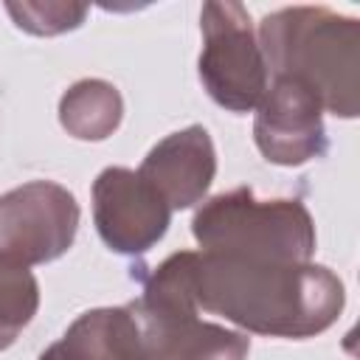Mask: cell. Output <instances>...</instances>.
<instances>
[{"label":"cell","instance_id":"1","mask_svg":"<svg viewBox=\"0 0 360 360\" xmlns=\"http://www.w3.org/2000/svg\"><path fill=\"white\" fill-rule=\"evenodd\" d=\"M155 276L180 287L197 309L267 338H312L326 332L346 304L343 281L315 262H256L205 250L166 256Z\"/></svg>","mask_w":360,"mask_h":360},{"label":"cell","instance_id":"2","mask_svg":"<svg viewBox=\"0 0 360 360\" xmlns=\"http://www.w3.org/2000/svg\"><path fill=\"white\" fill-rule=\"evenodd\" d=\"M270 76L309 87L338 118L360 112V22L326 6H290L267 14L256 31Z\"/></svg>","mask_w":360,"mask_h":360},{"label":"cell","instance_id":"3","mask_svg":"<svg viewBox=\"0 0 360 360\" xmlns=\"http://www.w3.org/2000/svg\"><path fill=\"white\" fill-rule=\"evenodd\" d=\"M191 233L205 253L256 259V262H312L315 222L309 208L295 197L259 200L242 186L205 200Z\"/></svg>","mask_w":360,"mask_h":360},{"label":"cell","instance_id":"4","mask_svg":"<svg viewBox=\"0 0 360 360\" xmlns=\"http://www.w3.org/2000/svg\"><path fill=\"white\" fill-rule=\"evenodd\" d=\"M200 82L228 112H250L267 90V65L242 3H205L200 11Z\"/></svg>","mask_w":360,"mask_h":360},{"label":"cell","instance_id":"5","mask_svg":"<svg viewBox=\"0 0 360 360\" xmlns=\"http://www.w3.org/2000/svg\"><path fill=\"white\" fill-rule=\"evenodd\" d=\"M141 335L143 360H248L250 338L202 321L191 298L143 284L127 304Z\"/></svg>","mask_w":360,"mask_h":360},{"label":"cell","instance_id":"6","mask_svg":"<svg viewBox=\"0 0 360 360\" xmlns=\"http://www.w3.org/2000/svg\"><path fill=\"white\" fill-rule=\"evenodd\" d=\"M79 214L76 197L53 180H31L0 194V259L31 267L65 256Z\"/></svg>","mask_w":360,"mask_h":360},{"label":"cell","instance_id":"7","mask_svg":"<svg viewBox=\"0 0 360 360\" xmlns=\"http://www.w3.org/2000/svg\"><path fill=\"white\" fill-rule=\"evenodd\" d=\"M93 222L112 253L141 256L169 231L172 208L138 172L107 166L93 180Z\"/></svg>","mask_w":360,"mask_h":360},{"label":"cell","instance_id":"8","mask_svg":"<svg viewBox=\"0 0 360 360\" xmlns=\"http://www.w3.org/2000/svg\"><path fill=\"white\" fill-rule=\"evenodd\" d=\"M253 141L264 160L276 166H301L323 158L329 141L315 93L290 76H273L256 107Z\"/></svg>","mask_w":360,"mask_h":360},{"label":"cell","instance_id":"9","mask_svg":"<svg viewBox=\"0 0 360 360\" xmlns=\"http://www.w3.org/2000/svg\"><path fill=\"white\" fill-rule=\"evenodd\" d=\"M138 174L166 200L172 211L202 202L217 174V152L208 129L191 124L166 135L149 149Z\"/></svg>","mask_w":360,"mask_h":360},{"label":"cell","instance_id":"10","mask_svg":"<svg viewBox=\"0 0 360 360\" xmlns=\"http://www.w3.org/2000/svg\"><path fill=\"white\" fill-rule=\"evenodd\" d=\"M53 360H143L141 335L129 307L82 312L68 332L48 346Z\"/></svg>","mask_w":360,"mask_h":360},{"label":"cell","instance_id":"11","mask_svg":"<svg viewBox=\"0 0 360 360\" xmlns=\"http://www.w3.org/2000/svg\"><path fill=\"white\" fill-rule=\"evenodd\" d=\"M124 118V98L112 82L82 79L59 98V124L79 141L110 138Z\"/></svg>","mask_w":360,"mask_h":360},{"label":"cell","instance_id":"12","mask_svg":"<svg viewBox=\"0 0 360 360\" xmlns=\"http://www.w3.org/2000/svg\"><path fill=\"white\" fill-rule=\"evenodd\" d=\"M39 309L37 276L8 259H0V352L8 349Z\"/></svg>","mask_w":360,"mask_h":360},{"label":"cell","instance_id":"13","mask_svg":"<svg viewBox=\"0 0 360 360\" xmlns=\"http://www.w3.org/2000/svg\"><path fill=\"white\" fill-rule=\"evenodd\" d=\"M6 11L11 14L17 28H22L28 34H37V37H56V34L73 31L87 17V6L84 3H62V0L6 3Z\"/></svg>","mask_w":360,"mask_h":360},{"label":"cell","instance_id":"14","mask_svg":"<svg viewBox=\"0 0 360 360\" xmlns=\"http://www.w3.org/2000/svg\"><path fill=\"white\" fill-rule=\"evenodd\" d=\"M39 360H53V357H51V354H48V349H45V352L39 354Z\"/></svg>","mask_w":360,"mask_h":360}]
</instances>
